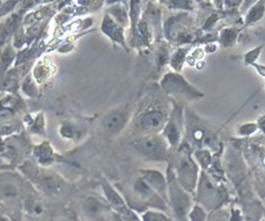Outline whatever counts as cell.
Segmentation results:
<instances>
[{"label": "cell", "mask_w": 265, "mask_h": 221, "mask_svg": "<svg viewBox=\"0 0 265 221\" xmlns=\"http://www.w3.org/2000/svg\"><path fill=\"white\" fill-rule=\"evenodd\" d=\"M84 211L87 218L92 221H101L103 216L106 214V207L105 204L97 201L95 198H88L85 201Z\"/></svg>", "instance_id": "5b68a950"}, {"label": "cell", "mask_w": 265, "mask_h": 221, "mask_svg": "<svg viewBox=\"0 0 265 221\" xmlns=\"http://www.w3.org/2000/svg\"><path fill=\"white\" fill-rule=\"evenodd\" d=\"M150 182L153 184L154 186H157V188H159V189L162 188V186H163L162 177H161L160 174H158V173H151Z\"/></svg>", "instance_id": "ba28073f"}, {"label": "cell", "mask_w": 265, "mask_h": 221, "mask_svg": "<svg viewBox=\"0 0 265 221\" xmlns=\"http://www.w3.org/2000/svg\"><path fill=\"white\" fill-rule=\"evenodd\" d=\"M139 153L146 156H161L164 152L162 140L157 137H146L133 143Z\"/></svg>", "instance_id": "6da1fadb"}, {"label": "cell", "mask_w": 265, "mask_h": 221, "mask_svg": "<svg viewBox=\"0 0 265 221\" xmlns=\"http://www.w3.org/2000/svg\"><path fill=\"white\" fill-rule=\"evenodd\" d=\"M19 196V189L13 183L5 182L0 184V198L15 199Z\"/></svg>", "instance_id": "8992f818"}, {"label": "cell", "mask_w": 265, "mask_h": 221, "mask_svg": "<svg viewBox=\"0 0 265 221\" xmlns=\"http://www.w3.org/2000/svg\"><path fill=\"white\" fill-rule=\"evenodd\" d=\"M146 221H169L166 217H163L162 214L158 213H147L145 216Z\"/></svg>", "instance_id": "9c48e42d"}, {"label": "cell", "mask_w": 265, "mask_h": 221, "mask_svg": "<svg viewBox=\"0 0 265 221\" xmlns=\"http://www.w3.org/2000/svg\"><path fill=\"white\" fill-rule=\"evenodd\" d=\"M163 123L164 115L160 110H148L140 117V127L145 130H158Z\"/></svg>", "instance_id": "3957f363"}, {"label": "cell", "mask_w": 265, "mask_h": 221, "mask_svg": "<svg viewBox=\"0 0 265 221\" xmlns=\"http://www.w3.org/2000/svg\"><path fill=\"white\" fill-rule=\"evenodd\" d=\"M0 221H8V220L6 219V218H4V217H0Z\"/></svg>", "instance_id": "30bf717a"}, {"label": "cell", "mask_w": 265, "mask_h": 221, "mask_svg": "<svg viewBox=\"0 0 265 221\" xmlns=\"http://www.w3.org/2000/svg\"><path fill=\"white\" fill-rule=\"evenodd\" d=\"M106 196H108V198L110 199V202L115 205V206H117L118 208H124L123 201H122L120 196H118L115 191H112L111 189H106Z\"/></svg>", "instance_id": "52a82bcc"}, {"label": "cell", "mask_w": 265, "mask_h": 221, "mask_svg": "<svg viewBox=\"0 0 265 221\" xmlns=\"http://www.w3.org/2000/svg\"><path fill=\"white\" fill-rule=\"evenodd\" d=\"M127 122V113L123 111L112 112L103 121V128L109 133H117L125 127Z\"/></svg>", "instance_id": "7a4b0ae2"}, {"label": "cell", "mask_w": 265, "mask_h": 221, "mask_svg": "<svg viewBox=\"0 0 265 221\" xmlns=\"http://www.w3.org/2000/svg\"><path fill=\"white\" fill-rule=\"evenodd\" d=\"M38 185L44 192L56 195L62 191L64 185L62 180L54 174H43L38 177Z\"/></svg>", "instance_id": "277c9868"}]
</instances>
